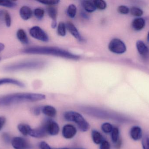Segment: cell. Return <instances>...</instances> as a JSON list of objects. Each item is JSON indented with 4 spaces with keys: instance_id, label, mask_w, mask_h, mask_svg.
Listing matches in <instances>:
<instances>
[{
    "instance_id": "cell-14",
    "label": "cell",
    "mask_w": 149,
    "mask_h": 149,
    "mask_svg": "<svg viewBox=\"0 0 149 149\" xmlns=\"http://www.w3.org/2000/svg\"><path fill=\"white\" fill-rule=\"evenodd\" d=\"M146 21L142 17L135 18L132 22V27L135 30L141 31L145 27Z\"/></svg>"
},
{
    "instance_id": "cell-37",
    "label": "cell",
    "mask_w": 149,
    "mask_h": 149,
    "mask_svg": "<svg viewBox=\"0 0 149 149\" xmlns=\"http://www.w3.org/2000/svg\"><path fill=\"white\" fill-rule=\"evenodd\" d=\"M40 149H54L52 148L49 145L45 142L42 143L40 145ZM58 149H69L68 148H62Z\"/></svg>"
},
{
    "instance_id": "cell-28",
    "label": "cell",
    "mask_w": 149,
    "mask_h": 149,
    "mask_svg": "<svg viewBox=\"0 0 149 149\" xmlns=\"http://www.w3.org/2000/svg\"><path fill=\"white\" fill-rule=\"evenodd\" d=\"M17 5L16 2L10 1H0V6L7 8H14Z\"/></svg>"
},
{
    "instance_id": "cell-32",
    "label": "cell",
    "mask_w": 149,
    "mask_h": 149,
    "mask_svg": "<svg viewBox=\"0 0 149 149\" xmlns=\"http://www.w3.org/2000/svg\"><path fill=\"white\" fill-rule=\"evenodd\" d=\"M117 10L120 14L127 15L129 13L130 11V9L127 6L125 5H120L118 7Z\"/></svg>"
},
{
    "instance_id": "cell-11",
    "label": "cell",
    "mask_w": 149,
    "mask_h": 149,
    "mask_svg": "<svg viewBox=\"0 0 149 149\" xmlns=\"http://www.w3.org/2000/svg\"><path fill=\"white\" fill-rule=\"evenodd\" d=\"M130 134L132 140L136 141H140L143 138L142 129L139 126H134L130 129Z\"/></svg>"
},
{
    "instance_id": "cell-26",
    "label": "cell",
    "mask_w": 149,
    "mask_h": 149,
    "mask_svg": "<svg viewBox=\"0 0 149 149\" xmlns=\"http://www.w3.org/2000/svg\"><path fill=\"white\" fill-rule=\"evenodd\" d=\"M77 11L76 6L74 4H71L69 5L67 10V15L71 18H74Z\"/></svg>"
},
{
    "instance_id": "cell-21",
    "label": "cell",
    "mask_w": 149,
    "mask_h": 149,
    "mask_svg": "<svg viewBox=\"0 0 149 149\" xmlns=\"http://www.w3.org/2000/svg\"><path fill=\"white\" fill-rule=\"evenodd\" d=\"M18 131L24 136L29 135L32 129L28 124H19L17 126Z\"/></svg>"
},
{
    "instance_id": "cell-20",
    "label": "cell",
    "mask_w": 149,
    "mask_h": 149,
    "mask_svg": "<svg viewBox=\"0 0 149 149\" xmlns=\"http://www.w3.org/2000/svg\"><path fill=\"white\" fill-rule=\"evenodd\" d=\"M17 37L18 40L24 44L29 43V38L25 31L22 29H19L17 32Z\"/></svg>"
},
{
    "instance_id": "cell-35",
    "label": "cell",
    "mask_w": 149,
    "mask_h": 149,
    "mask_svg": "<svg viewBox=\"0 0 149 149\" xmlns=\"http://www.w3.org/2000/svg\"><path fill=\"white\" fill-rule=\"evenodd\" d=\"M38 2L43 3V4L52 5L58 4L59 3V1H58V0H47V1H38Z\"/></svg>"
},
{
    "instance_id": "cell-12",
    "label": "cell",
    "mask_w": 149,
    "mask_h": 149,
    "mask_svg": "<svg viewBox=\"0 0 149 149\" xmlns=\"http://www.w3.org/2000/svg\"><path fill=\"white\" fill-rule=\"evenodd\" d=\"M47 134L45 130V127L43 125H42L40 127L36 129H31L29 136L34 138H41L46 136Z\"/></svg>"
},
{
    "instance_id": "cell-31",
    "label": "cell",
    "mask_w": 149,
    "mask_h": 149,
    "mask_svg": "<svg viewBox=\"0 0 149 149\" xmlns=\"http://www.w3.org/2000/svg\"><path fill=\"white\" fill-rule=\"evenodd\" d=\"M34 14L36 18L41 19L43 18L44 15L45 11L41 8H37L34 10Z\"/></svg>"
},
{
    "instance_id": "cell-2",
    "label": "cell",
    "mask_w": 149,
    "mask_h": 149,
    "mask_svg": "<svg viewBox=\"0 0 149 149\" xmlns=\"http://www.w3.org/2000/svg\"><path fill=\"white\" fill-rule=\"evenodd\" d=\"M23 52L27 54L52 55L74 60L79 58V56L56 47H31L24 49Z\"/></svg>"
},
{
    "instance_id": "cell-6",
    "label": "cell",
    "mask_w": 149,
    "mask_h": 149,
    "mask_svg": "<svg viewBox=\"0 0 149 149\" xmlns=\"http://www.w3.org/2000/svg\"><path fill=\"white\" fill-rule=\"evenodd\" d=\"M30 35L35 39L42 42H47L49 41V37L44 31L39 26H35L29 30Z\"/></svg>"
},
{
    "instance_id": "cell-16",
    "label": "cell",
    "mask_w": 149,
    "mask_h": 149,
    "mask_svg": "<svg viewBox=\"0 0 149 149\" xmlns=\"http://www.w3.org/2000/svg\"><path fill=\"white\" fill-rule=\"evenodd\" d=\"M5 84H11L17 86L19 87H24V84L21 81L15 79L10 78H3L0 79V85Z\"/></svg>"
},
{
    "instance_id": "cell-13",
    "label": "cell",
    "mask_w": 149,
    "mask_h": 149,
    "mask_svg": "<svg viewBox=\"0 0 149 149\" xmlns=\"http://www.w3.org/2000/svg\"><path fill=\"white\" fill-rule=\"evenodd\" d=\"M66 27L69 32L79 42H83L84 41V38L81 36L79 31L72 23L70 22H68L66 24Z\"/></svg>"
},
{
    "instance_id": "cell-36",
    "label": "cell",
    "mask_w": 149,
    "mask_h": 149,
    "mask_svg": "<svg viewBox=\"0 0 149 149\" xmlns=\"http://www.w3.org/2000/svg\"><path fill=\"white\" fill-rule=\"evenodd\" d=\"M100 149H110V143L107 141H103L100 143Z\"/></svg>"
},
{
    "instance_id": "cell-1",
    "label": "cell",
    "mask_w": 149,
    "mask_h": 149,
    "mask_svg": "<svg viewBox=\"0 0 149 149\" xmlns=\"http://www.w3.org/2000/svg\"><path fill=\"white\" fill-rule=\"evenodd\" d=\"M45 99L44 94L32 93H16L0 96V107L8 106L24 102H35Z\"/></svg>"
},
{
    "instance_id": "cell-33",
    "label": "cell",
    "mask_w": 149,
    "mask_h": 149,
    "mask_svg": "<svg viewBox=\"0 0 149 149\" xmlns=\"http://www.w3.org/2000/svg\"><path fill=\"white\" fill-rule=\"evenodd\" d=\"M2 138L3 141L6 144H8L11 143L12 139H11V137L8 133H3L2 135Z\"/></svg>"
},
{
    "instance_id": "cell-9",
    "label": "cell",
    "mask_w": 149,
    "mask_h": 149,
    "mask_svg": "<svg viewBox=\"0 0 149 149\" xmlns=\"http://www.w3.org/2000/svg\"><path fill=\"white\" fill-rule=\"evenodd\" d=\"M77 129L74 126L70 124L65 125L63 128L62 134L65 139H72L76 134Z\"/></svg>"
},
{
    "instance_id": "cell-18",
    "label": "cell",
    "mask_w": 149,
    "mask_h": 149,
    "mask_svg": "<svg viewBox=\"0 0 149 149\" xmlns=\"http://www.w3.org/2000/svg\"><path fill=\"white\" fill-rule=\"evenodd\" d=\"M81 6L87 12L91 13L95 11L96 7L95 6L93 2L88 0H84L81 1Z\"/></svg>"
},
{
    "instance_id": "cell-39",
    "label": "cell",
    "mask_w": 149,
    "mask_h": 149,
    "mask_svg": "<svg viewBox=\"0 0 149 149\" xmlns=\"http://www.w3.org/2000/svg\"><path fill=\"white\" fill-rule=\"evenodd\" d=\"M41 110H42V109L40 108H36L33 109V113L36 115H39L40 114Z\"/></svg>"
},
{
    "instance_id": "cell-3",
    "label": "cell",
    "mask_w": 149,
    "mask_h": 149,
    "mask_svg": "<svg viewBox=\"0 0 149 149\" xmlns=\"http://www.w3.org/2000/svg\"><path fill=\"white\" fill-rule=\"evenodd\" d=\"M64 118L68 121L75 122L79 129L82 132H86L89 129V124L80 114L77 112L73 111L66 112L64 114Z\"/></svg>"
},
{
    "instance_id": "cell-5",
    "label": "cell",
    "mask_w": 149,
    "mask_h": 149,
    "mask_svg": "<svg viewBox=\"0 0 149 149\" xmlns=\"http://www.w3.org/2000/svg\"><path fill=\"white\" fill-rule=\"evenodd\" d=\"M108 48L111 52L117 54H123L127 50V46L124 42L117 38L111 40L109 44Z\"/></svg>"
},
{
    "instance_id": "cell-43",
    "label": "cell",
    "mask_w": 149,
    "mask_h": 149,
    "mask_svg": "<svg viewBox=\"0 0 149 149\" xmlns=\"http://www.w3.org/2000/svg\"><path fill=\"white\" fill-rule=\"evenodd\" d=\"M1 57H0V60H1Z\"/></svg>"
},
{
    "instance_id": "cell-10",
    "label": "cell",
    "mask_w": 149,
    "mask_h": 149,
    "mask_svg": "<svg viewBox=\"0 0 149 149\" xmlns=\"http://www.w3.org/2000/svg\"><path fill=\"white\" fill-rule=\"evenodd\" d=\"M136 48L138 53L143 58H147L149 55V49L146 44L141 40L136 43Z\"/></svg>"
},
{
    "instance_id": "cell-17",
    "label": "cell",
    "mask_w": 149,
    "mask_h": 149,
    "mask_svg": "<svg viewBox=\"0 0 149 149\" xmlns=\"http://www.w3.org/2000/svg\"><path fill=\"white\" fill-rule=\"evenodd\" d=\"M0 19L4 21L7 27H10L11 24V17L7 10H0Z\"/></svg>"
},
{
    "instance_id": "cell-7",
    "label": "cell",
    "mask_w": 149,
    "mask_h": 149,
    "mask_svg": "<svg viewBox=\"0 0 149 149\" xmlns=\"http://www.w3.org/2000/svg\"><path fill=\"white\" fill-rule=\"evenodd\" d=\"M11 145L14 149H31V146L28 141L19 136L12 138Z\"/></svg>"
},
{
    "instance_id": "cell-40",
    "label": "cell",
    "mask_w": 149,
    "mask_h": 149,
    "mask_svg": "<svg viewBox=\"0 0 149 149\" xmlns=\"http://www.w3.org/2000/svg\"><path fill=\"white\" fill-rule=\"evenodd\" d=\"M57 24V23L56 21H52L51 24L52 27L53 29H55L56 27Z\"/></svg>"
},
{
    "instance_id": "cell-4",
    "label": "cell",
    "mask_w": 149,
    "mask_h": 149,
    "mask_svg": "<svg viewBox=\"0 0 149 149\" xmlns=\"http://www.w3.org/2000/svg\"><path fill=\"white\" fill-rule=\"evenodd\" d=\"M39 63L35 61H23L11 64L5 66L6 71L14 72L25 69H34L39 66Z\"/></svg>"
},
{
    "instance_id": "cell-34",
    "label": "cell",
    "mask_w": 149,
    "mask_h": 149,
    "mask_svg": "<svg viewBox=\"0 0 149 149\" xmlns=\"http://www.w3.org/2000/svg\"><path fill=\"white\" fill-rule=\"evenodd\" d=\"M142 139V145L143 149H149V136H144Z\"/></svg>"
},
{
    "instance_id": "cell-41",
    "label": "cell",
    "mask_w": 149,
    "mask_h": 149,
    "mask_svg": "<svg viewBox=\"0 0 149 149\" xmlns=\"http://www.w3.org/2000/svg\"><path fill=\"white\" fill-rule=\"evenodd\" d=\"M4 47H5L3 43H0V52L4 50Z\"/></svg>"
},
{
    "instance_id": "cell-24",
    "label": "cell",
    "mask_w": 149,
    "mask_h": 149,
    "mask_svg": "<svg viewBox=\"0 0 149 149\" xmlns=\"http://www.w3.org/2000/svg\"><path fill=\"white\" fill-rule=\"evenodd\" d=\"M47 11L48 15L52 19V21H56L57 10L56 8L52 6L48 7Z\"/></svg>"
},
{
    "instance_id": "cell-22",
    "label": "cell",
    "mask_w": 149,
    "mask_h": 149,
    "mask_svg": "<svg viewBox=\"0 0 149 149\" xmlns=\"http://www.w3.org/2000/svg\"><path fill=\"white\" fill-rule=\"evenodd\" d=\"M92 137L93 141L96 144H100L103 141V136L100 132L96 130L92 131Z\"/></svg>"
},
{
    "instance_id": "cell-29",
    "label": "cell",
    "mask_w": 149,
    "mask_h": 149,
    "mask_svg": "<svg viewBox=\"0 0 149 149\" xmlns=\"http://www.w3.org/2000/svg\"><path fill=\"white\" fill-rule=\"evenodd\" d=\"M94 4L96 8L100 10H104L107 8V3L103 0H95Z\"/></svg>"
},
{
    "instance_id": "cell-38",
    "label": "cell",
    "mask_w": 149,
    "mask_h": 149,
    "mask_svg": "<svg viewBox=\"0 0 149 149\" xmlns=\"http://www.w3.org/2000/svg\"><path fill=\"white\" fill-rule=\"evenodd\" d=\"M6 118L3 116H0V131L2 129L6 123Z\"/></svg>"
},
{
    "instance_id": "cell-8",
    "label": "cell",
    "mask_w": 149,
    "mask_h": 149,
    "mask_svg": "<svg viewBox=\"0 0 149 149\" xmlns=\"http://www.w3.org/2000/svg\"><path fill=\"white\" fill-rule=\"evenodd\" d=\"M43 125L45 127L48 134L56 136L59 133V127L58 124L52 120H47Z\"/></svg>"
},
{
    "instance_id": "cell-27",
    "label": "cell",
    "mask_w": 149,
    "mask_h": 149,
    "mask_svg": "<svg viewBox=\"0 0 149 149\" xmlns=\"http://www.w3.org/2000/svg\"><path fill=\"white\" fill-rule=\"evenodd\" d=\"M58 34L61 36H64L66 35V26L64 23L61 22L58 24L57 28Z\"/></svg>"
},
{
    "instance_id": "cell-19",
    "label": "cell",
    "mask_w": 149,
    "mask_h": 149,
    "mask_svg": "<svg viewBox=\"0 0 149 149\" xmlns=\"http://www.w3.org/2000/svg\"><path fill=\"white\" fill-rule=\"evenodd\" d=\"M42 111L45 115L49 117H55L57 113L56 108L50 106H45L42 108Z\"/></svg>"
},
{
    "instance_id": "cell-23",
    "label": "cell",
    "mask_w": 149,
    "mask_h": 149,
    "mask_svg": "<svg viewBox=\"0 0 149 149\" xmlns=\"http://www.w3.org/2000/svg\"><path fill=\"white\" fill-rule=\"evenodd\" d=\"M111 133L112 142L116 144L120 140V130L118 128L115 127L113 128V130Z\"/></svg>"
},
{
    "instance_id": "cell-30",
    "label": "cell",
    "mask_w": 149,
    "mask_h": 149,
    "mask_svg": "<svg viewBox=\"0 0 149 149\" xmlns=\"http://www.w3.org/2000/svg\"><path fill=\"white\" fill-rule=\"evenodd\" d=\"M113 127L110 123L106 122V123H103L102 125L101 129L104 133L106 134H109L111 133L112 130L113 129Z\"/></svg>"
},
{
    "instance_id": "cell-44",
    "label": "cell",
    "mask_w": 149,
    "mask_h": 149,
    "mask_svg": "<svg viewBox=\"0 0 149 149\" xmlns=\"http://www.w3.org/2000/svg\"></svg>"
},
{
    "instance_id": "cell-15",
    "label": "cell",
    "mask_w": 149,
    "mask_h": 149,
    "mask_svg": "<svg viewBox=\"0 0 149 149\" xmlns=\"http://www.w3.org/2000/svg\"><path fill=\"white\" fill-rule=\"evenodd\" d=\"M19 14L22 19L26 21L31 17L32 15V11L30 7L24 6L20 8Z\"/></svg>"
},
{
    "instance_id": "cell-25",
    "label": "cell",
    "mask_w": 149,
    "mask_h": 149,
    "mask_svg": "<svg viewBox=\"0 0 149 149\" xmlns=\"http://www.w3.org/2000/svg\"><path fill=\"white\" fill-rule=\"evenodd\" d=\"M130 14L134 16L140 17L143 15V11L141 9L136 7H133L130 9Z\"/></svg>"
},
{
    "instance_id": "cell-42",
    "label": "cell",
    "mask_w": 149,
    "mask_h": 149,
    "mask_svg": "<svg viewBox=\"0 0 149 149\" xmlns=\"http://www.w3.org/2000/svg\"><path fill=\"white\" fill-rule=\"evenodd\" d=\"M147 41L149 43V31L148 33V35H147Z\"/></svg>"
}]
</instances>
